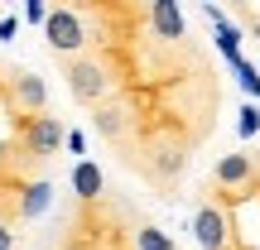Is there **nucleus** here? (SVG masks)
Listing matches in <instances>:
<instances>
[{"instance_id": "nucleus-1", "label": "nucleus", "mask_w": 260, "mask_h": 250, "mask_svg": "<svg viewBox=\"0 0 260 250\" xmlns=\"http://www.w3.org/2000/svg\"><path fill=\"white\" fill-rule=\"evenodd\" d=\"M63 77H68L73 101H82V106H102L106 96H111V77H106V67L92 63V58H68Z\"/></svg>"}, {"instance_id": "nucleus-2", "label": "nucleus", "mask_w": 260, "mask_h": 250, "mask_svg": "<svg viewBox=\"0 0 260 250\" xmlns=\"http://www.w3.org/2000/svg\"><path fill=\"white\" fill-rule=\"evenodd\" d=\"M44 39H48V48L53 53H82L87 48V29H82V15L77 10H48V19H44Z\"/></svg>"}, {"instance_id": "nucleus-3", "label": "nucleus", "mask_w": 260, "mask_h": 250, "mask_svg": "<svg viewBox=\"0 0 260 250\" xmlns=\"http://www.w3.org/2000/svg\"><path fill=\"white\" fill-rule=\"evenodd\" d=\"M193 236H198V245L203 250H232V217L222 212L217 202H203L193 212Z\"/></svg>"}, {"instance_id": "nucleus-4", "label": "nucleus", "mask_w": 260, "mask_h": 250, "mask_svg": "<svg viewBox=\"0 0 260 250\" xmlns=\"http://www.w3.org/2000/svg\"><path fill=\"white\" fill-rule=\"evenodd\" d=\"M63 145H68V130H63V121H58V116L44 111V116H34V121L24 125V149H29L34 159H53Z\"/></svg>"}, {"instance_id": "nucleus-5", "label": "nucleus", "mask_w": 260, "mask_h": 250, "mask_svg": "<svg viewBox=\"0 0 260 250\" xmlns=\"http://www.w3.org/2000/svg\"><path fill=\"white\" fill-rule=\"evenodd\" d=\"M149 24H154V34L164 39V44L188 39V15L174 5V0H154V5H149Z\"/></svg>"}, {"instance_id": "nucleus-6", "label": "nucleus", "mask_w": 260, "mask_h": 250, "mask_svg": "<svg viewBox=\"0 0 260 250\" xmlns=\"http://www.w3.org/2000/svg\"><path fill=\"white\" fill-rule=\"evenodd\" d=\"M203 15L212 19V39H217V48H222V58L236 67V63H241V29H236L217 5H203Z\"/></svg>"}, {"instance_id": "nucleus-7", "label": "nucleus", "mask_w": 260, "mask_h": 250, "mask_svg": "<svg viewBox=\"0 0 260 250\" xmlns=\"http://www.w3.org/2000/svg\"><path fill=\"white\" fill-rule=\"evenodd\" d=\"M212 178L226 188V193H232V188H246L255 178V159L251 154H222V159H217V168H212Z\"/></svg>"}, {"instance_id": "nucleus-8", "label": "nucleus", "mask_w": 260, "mask_h": 250, "mask_svg": "<svg viewBox=\"0 0 260 250\" xmlns=\"http://www.w3.org/2000/svg\"><path fill=\"white\" fill-rule=\"evenodd\" d=\"M15 101L24 106V111L44 116V106H48V87H44V77H39V73H19V77H15Z\"/></svg>"}, {"instance_id": "nucleus-9", "label": "nucleus", "mask_w": 260, "mask_h": 250, "mask_svg": "<svg viewBox=\"0 0 260 250\" xmlns=\"http://www.w3.org/2000/svg\"><path fill=\"white\" fill-rule=\"evenodd\" d=\"M48 202H53V183H44V178H34V183H24L19 188V217H44L48 212Z\"/></svg>"}, {"instance_id": "nucleus-10", "label": "nucleus", "mask_w": 260, "mask_h": 250, "mask_svg": "<svg viewBox=\"0 0 260 250\" xmlns=\"http://www.w3.org/2000/svg\"><path fill=\"white\" fill-rule=\"evenodd\" d=\"M73 193L82 197V202H92V197L106 193V178H102V168H96L92 159H77V168H73Z\"/></svg>"}, {"instance_id": "nucleus-11", "label": "nucleus", "mask_w": 260, "mask_h": 250, "mask_svg": "<svg viewBox=\"0 0 260 250\" xmlns=\"http://www.w3.org/2000/svg\"><path fill=\"white\" fill-rule=\"evenodd\" d=\"M183 168H188V154H183V149H154V154H149V173H154L159 183H174Z\"/></svg>"}, {"instance_id": "nucleus-12", "label": "nucleus", "mask_w": 260, "mask_h": 250, "mask_svg": "<svg viewBox=\"0 0 260 250\" xmlns=\"http://www.w3.org/2000/svg\"><path fill=\"white\" fill-rule=\"evenodd\" d=\"M92 125H96V135H106V139H121L130 121H125V111H121V106H96Z\"/></svg>"}, {"instance_id": "nucleus-13", "label": "nucleus", "mask_w": 260, "mask_h": 250, "mask_svg": "<svg viewBox=\"0 0 260 250\" xmlns=\"http://www.w3.org/2000/svg\"><path fill=\"white\" fill-rule=\"evenodd\" d=\"M135 250H174V241H169V231H159V226H140Z\"/></svg>"}, {"instance_id": "nucleus-14", "label": "nucleus", "mask_w": 260, "mask_h": 250, "mask_svg": "<svg viewBox=\"0 0 260 250\" xmlns=\"http://www.w3.org/2000/svg\"><path fill=\"white\" fill-rule=\"evenodd\" d=\"M241 121H236V130H241V139H255L260 135V106H241Z\"/></svg>"}, {"instance_id": "nucleus-15", "label": "nucleus", "mask_w": 260, "mask_h": 250, "mask_svg": "<svg viewBox=\"0 0 260 250\" xmlns=\"http://www.w3.org/2000/svg\"><path fill=\"white\" fill-rule=\"evenodd\" d=\"M24 19H29V24H44V19H48V5H44V0H24Z\"/></svg>"}, {"instance_id": "nucleus-16", "label": "nucleus", "mask_w": 260, "mask_h": 250, "mask_svg": "<svg viewBox=\"0 0 260 250\" xmlns=\"http://www.w3.org/2000/svg\"><path fill=\"white\" fill-rule=\"evenodd\" d=\"M68 149H73V154H87V135L82 130H68Z\"/></svg>"}, {"instance_id": "nucleus-17", "label": "nucleus", "mask_w": 260, "mask_h": 250, "mask_svg": "<svg viewBox=\"0 0 260 250\" xmlns=\"http://www.w3.org/2000/svg\"><path fill=\"white\" fill-rule=\"evenodd\" d=\"M15 29H19V19H15V15L0 19V39H15Z\"/></svg>"}, {"instance_id": "nucleus-18", "label": "nucleus", "mask_w": 260, "mask_h": 250, "mask_svg": "<svg viewBox=\"0 0 260 250\" xmlns=\"http://www.w3.org/2000/svg\"><path fill=\"white\" fill-rule=\"evenodd\" d=\"M0 250H15V231H10L5 222H0Z\"/></svg>"}, {"instance_id": "nucleus-19", "label": "nucleus", "mask_w": 260, "mask_h": 250, "mask_svg": "<svg viewBox=\"0 0 260 250\" xmlns=\"http://www.w3.org/2000/svg\"><path fill=\"white\" fill-rule=\"evenodd\" d=\"M246 19H251V34L260 39V15H246Z\"/></svg>"}]
</instances>
